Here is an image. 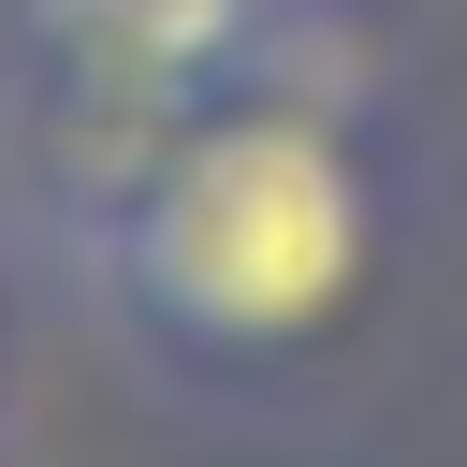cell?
I'll return each mask as SVG.
<instances>
[{"mask_svg": "<svg viewBox=\"0 0 467 467\" xmlns=\"http://www.w3.org/2000/svg\"><path fill=\"white\" fill-rule=\"evenodd\" d=\"M277 15H292V29H321V44H365L394 0H277Z\"/></svg>", "mask_w": 467, "mask_h": 467, "instance_id": "cell-3", "label": "cell"}, {"mask_svg": "<svg viewBox=\"0 0 467 467\" xmlns=\"http://www.w3.org/2000/svg\"><path fill=\"white\" fill-rule=\"evenodd\" d=\"M0 336H15V292H0Z\"/></svg>", "mask_w": 467, "mask_h": 467, "instance_id": "cell-4", "label": "cell"}, {"mask_svg": "<svg viewBox=\"0 0 467 467\" xmlns=\"http://www.w3.org/2000/svg\"><path fill=\"white\" fill-rule=\"evenodd\" d=\"M292 58H350L321 29H292L277 0H0V175L15 219H73L88 190H117L190 102L292 73Z\"/></svg>", "mask_w": 467, "mask_h": 467, "instance_id": "cell-2", "label": "cell"}, {"mask_svg": "<svg viewBox=\"0 0 467 467\" xmlns=\"http://www.w3.org/2000/svg\"><path fill=\"white\" fill-rule=\"evenodd\" d=\"M29 248L131 379L190 409H292L379 336L409 277V146L350 58H292L190 102L117 190L44 219Z\"/></svg>", "mask_w": 467, "mask_h": 467, "instance_id": "cell-1", "label": "cell"}]
</instances>
